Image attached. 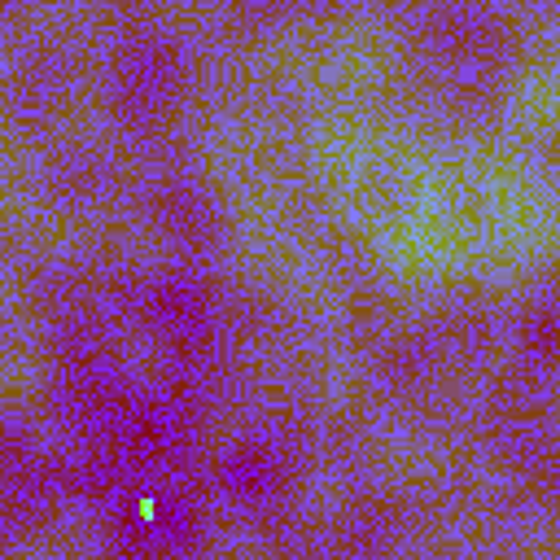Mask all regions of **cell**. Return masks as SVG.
Listing matches in <instances>:
<instances>
[{"label":"cell","mask_w":560,"mask_h":560,"mask_svg":"<svg viewBox=\"0 0 560 560\" xmlns=\"http://www.w3.org/2000/svg\"><path fill=\"white\" fill-rule=\"evenodd\" d=\"M140 512H144V516H153V512H158V503H153V494H144V499H140Z\"/></svg>","instance_id":"obj_1"}]
</instances>
